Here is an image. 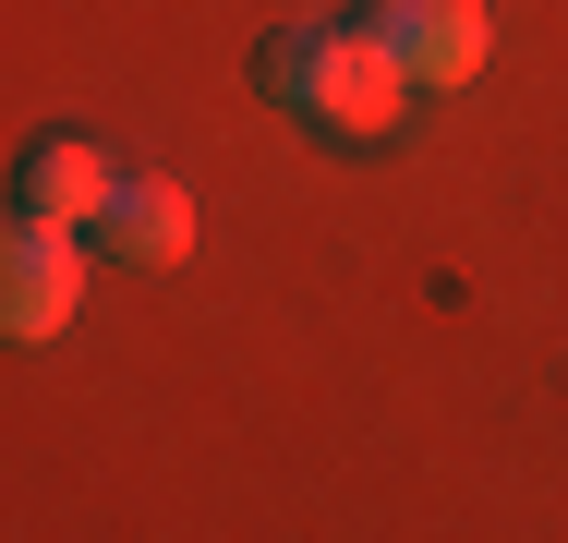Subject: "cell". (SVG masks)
I'll return each instance as SVG.
<instances>
[{"mask_svg": "<svg viewBox=\"0 0 568 543\" xmlns=\"http://www.w3.org/2000/svg\"><path fill=\"white\" fill-rule=\"evenodd\" d=\"M254 85L291 109V121H315L327 145L399 133V98H412V73H399V49L375 24H291V37H266L254 49Z\"/></svg>", "mask_w": 568, "mask_h": 543, "instance_id": "1", "label": "cell"}, {"mask_svg": "<svg viewBox=\"0 0 568 543\" xmlns=\"http://www.w3.org/2000/svg\"><path fill=\"white\" fill-rule=\"evenodd\" d=\"M85 303V242L61 217H24L12 206V242H0V326L12 338H61Z\"/></svg>", "mask_w": 568, "mask_h": 543, "instance_id": "2", "label": "cell"}, {"mask_svg": "<svg viewBox=\"0 0 568 543\" xmlns=\"http://www.w3.org/2000/svg\"><path fill=\"white\" fill-rule=\"evenodd\" d=\"M351 24H375V37L399 49V73H412V85H471V73H484V49H496L484 0H363Z\"/></svg>", "mask_w": 568, "mask_h": 543, "instance_id": "3", "label": "cell"}, {"mask_svg": "<svg viewBox=\"0 0 568 543\" xmlns=\"http://www.w3.org/2000/svg\"><path fill=\"white\" fill-rule=\"evenodd\" d=\"M110 194H121V170L98 157V133H37L24 170H12V206H24V217H61V229H98Z\"/></svg>", "mask_w": 568, "mask_h": 543, "instance_id": "4", "label": "cell"}, {"mask_svg": "<svg viewBox=\"0 0 568 543\" xmlns=\"http://www.w3.org/2000/svg\"><path fill=\"white\" fill-rule=\"evenodd\" d=\"M98 242H110L121 266H182L194 254V194L182 182H121L110 217H98Z\"/></svg>", "mask_w": 568, "mask_h": 543, "instance_id": "5", "label": "cell"}]
</instances>
